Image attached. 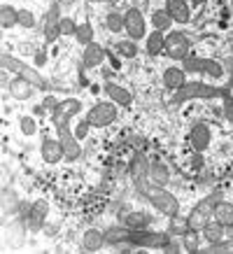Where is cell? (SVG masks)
<instances>
[{
    "mask_svg": "<svg viewBox=\"0 0 233 254\" xmlns=\"http://www.w3.org/2000/svg\"><path fill=\"white\" fill-rule=\"evenodd\" d=\"M142 193L147 196V200L154 205L156 210H161L163 215H168V217L177 215L179 203H177V198H175L171 191H166V189H161V187H147Z\"/></svg>",
    "mask_w": 233,
    "mask_h": 254,
    "instance_id": "1",
    "label": "cell"
},
{
    "mask_svg": "<svg viewBox=\"0 0 233 254\" xmlns=\"http://www.w3.org/2000/svg\"><path fill=\"white\" fill-rule=\"evenodd\" d=\"M128 243L135 247H149V250H163V247L171 243L168 233H152V231H131Z\"/></svg>",
    "mask_w": 233,
    "mask_h": 254,
    "instance_id": "2",
    "label": "cell"
},
{
    "mask_svg": "<svg viewBox=\"0 0 233 254\" xmlns=\"http://www.w3.org/2000/svg\"><path fill=\"white\" fill-rule=\"evenodd\" d=\"M116 119V108L115 103H96L91 110H89V115H86V122L91 124V126H98V128H103V126H110V124Z\"/></svg>",
    "mask_w": 233,
    "mask_h": 254,
    "instance_id": "3",
    "label": "cell"
},
{
    "mask_svg": "<svg viewBox=\"0 0 233 254\" xmlns=\"http://www.w3.org/2000/svg\"><path fill=\"white\" fill-rule=\"evenodd\" d=\"M124 28L128 33V38L131 40H140V38H147V21H145V16L140 9H126L124 14Z\"/></svg>",
    "mask_w": 233,
    "mask_h": 254,
    "instance_id": "4",
    "label": "cell"
},
{
    "mask_svg": "<svg viewBox=\"0 0 233 254\" xmlns=\"http://www.w3.org/2000/svg\"><path fill=\"white\" fill-rule=\"evenodd\" d=\"M177 96L175 100H189V98H215L219 96V91L215 86H208V84H201V82H184V84L177 89Z\"/></svg>",
    "mask_w": 233,
    "mask_h": 254,
    "instance_id": "5",
    "label": "cell"
},
{
    "mask_svg": "<svg viewBox=\"0 0 233 254\" xmlns=\"http://www.w3.org/2000/svg\"><path fill=\"white\" fill-rule=\"evenodd\" d=\"M215 203H217L215 198H208V200H203L201 205H196V208L191 210L189 219H186L189 229H196V231H198V229H203V226L210 222V217L215 215Z\"/></svg>",
    "mask_w": 233,
    "mask_h": 254,
    "instance_id": "6",
    "label": "cell"
},
{
    "mask_svg": "<svg viewBox=\"0 0 233 254\" xmlns=\"http://www.w3.org/2000/svg\"><path fill=\"white\" fill-rule=\"evenodd\" d=\"M166 54L171 59H177V61H184L189 56V38L184 33H171L166 38Z\"/></svg>",
    "mask_w": 233,
    "mask_h": 254,
    "instance_id": "7",
    "label": "cell"
},
{
    "mask_svg": "<svg viewBox=\"0 0 233 254\" xmlns=\"http://www.w3.org/2000/svg\"><path fill=\"white\" fill-rule=\"evenodd\" d=\"M49 215V205H47L45 200H38V203H33L31 208H28V217H26V226L31 229L33 233L35 231H42L45 229V219Z\"/></svg>",
    "mask_w": 233,
    "mask_h": 254,
    "instance_id": "8",
    "label": "cell"
},
{
    "mask_svg": "<svg viewBox=\"0 0 233 254\" xmlns=\"http://www.w3.org/2000/svg\"><path fill=\"white\" fill-rule=\"evenodd\" d=\"M58 140H61V145H63L65 159H68V161H77L79 154H82V147H79V142H77L79 140L77 135L70 133L68 126H65V128H58Z\"/></svg>",
    "mask_w": 233,
    "mask_h": 254,
    "instance_id": "9",
    "label": "cell"
},
{
    "mask_svg": "<svg viewBox=\"0 0 233 254\" xmlns=\"http://www.w3.org/2000/svg\"><path fill=\"white\" fill-rule=\"evenodd\" d=\"M82 110V103L77 98H70V100H63L61 105H56V112H54V124L58 128H65V122L70 117H75Z\"/></svg>",
    "mask_w": 233,
    "mask_h": 254,
    "instance_id": "10",
    "label": "cell"
},
{
    "mask_svg": "<svg viewBox=\"0 0 233 254\" xmlns=\"http://www.w3.org/2000/svg\"><path fill=\"white\" fill-rule=\"evenodd\" d=\"M58 35H61V7L54 2L52 9L47 12V19H45V38L49 40V42H54Z\"/></svg>",
    "mask_w": 233,
    "mask_h": 254,
    "instance_id": "11",
    "label": "cell"
},
{
    "mask_svg": "<svg viewBox=\"0 0 233 254\" xmlns=\"http://www.w3.org/2000/svg\"><path fill=\"white\" fill-rule=\"evenodd\" d=\"M131 177H133V182H135V187H138L140 191L147 189V180H145V177H149V163L142 154H138L135 161L131 163Z\"/></svg>",
    "mask_w": 233,
    "mask_h": 254,
    "instance_id": "12",
    "label": "cell"
},
{
    "mask_svg": "<svg viewBox=\"0 0 233 254\" xmlns=\"http://www.w3.org/2000/svg\"><path fill=\"white\" fill-rule=\"evenodd\" d=\"M40 149H42V159H45L47 163H58L61 159H65L61 140L47 138V140H42V147H40Z\"/></svg>",
    "mask_w": 233,
    "mask_h": 254,
    "instance_id": "13",
    "label": "cell"
},
{
    "mask_svg": "<svg viewBox=\"0 0 233 254\" xmlns=\"http://www.w3.org/2000/svg\"><path fill=\"white\" fill-rule=\"evenodd\" d=\"M166 12L171 14L173 21L177 23L189 21V2L186 0H166Z\"/></svg>",
    "mask_w": 233,
    "mask_h": 254,
    "instance_id": "14",
    "label": "cell"
},
{
    "mask_svg": "<svg viewBox=\"0 0 233 254\" xmlns=\"http://www.w3.org/2000/svg\"><path fill=\"white\" fill-rule=\"evenodd\" d=\"M124 224L131 229V231H145L149 224H152V217L147 212H140V210H133V212H126L124 217Z\"/></svg>",
    "mask_w": 233,
    "mask_h": 254,
    "instance_id": "15",
    "label": "cell"
},
{
    "mask_svg": "<svg viewBox=\"0 0 233 254\" xmlns=\"http://www.w3.org/2000/svg\"><path fill=\"white\" fill-rule=\"evenodd\" d=\"M84 63L89 65V68H96V65H101L103 61H105V49H103L98 42H89V45L84 47Z\"/></svg>",
    "mask_w": 233,
    "mask_h": 254,
    "instance_id": "16",
    "label": "cell"
},
{
    "mask_svg": "<svg viewBox=\"0 0 233 254\" xmlns=\"http://www.w3.org/2000/svg\"><path fill=\"white\" fill-rule=\"evenodd\" d=\"M103 245H105V233L96 231V229H89L84 233V238H82V250L84 252H98V250H103Z\"/></svg>",
    "mask_w": 233,
    "mask_h": 254,
    "instance_id": "17",
    "label": "cell"
},
{
    "mask_svg": "<svg viewBox=\"0 0 233 254\" xmlns=\"http://www.w3.org/2000/svg\"><path fill=\"white\" fill-rule=\"evenodd\" d=\"M128 236H131V229L126 224H115L105 231V243L108 245H119V243H128Z\"/></svg>",
    "mask_w": 233,
    "mask_h": 254,
    "instance_id": "18",
    "label": "cell"
},
{
    "mask_svg": "<svg viewBox=\"0 0 233 254\" xmlns=\"http://www.w3.org/2000/svg\"><path fill=\"white\" fill-rule=\"evenodd\" d=\"M208 145H210V128L205 124L194 126V131H191V147L196 152H203V149H208Z\"/></svg>",
    "mask_w": 233,
    "mask_h": 254,
    "instance_id": "19",
    "label": "cell"
},
{
    "mask_svg": "<svg viewBox=\"0 0 233 254\" xmlns=\"http://www.w3.org/2000/svg\"><path fill=\"white\" fill-rule=\"evenodd\" d=\"M105 93H108V96L115 100V103H119V105H131V103H133V96H131V93L126 91L124 86L112 84V82H108V84H105Z\"/></svg>",
    "mask_w": 233,
    "mask_h": 254,
    "instance_id": "20",
    "label": "cell"
},
{
    "mask_svg": "<svg viewBox=\"0 0 233 254\" xmlns=\"http://www.w3.org/2000/svg\"><path fill=\"white\" fill-rule=\"evenodd\" d=\"M145 49H147L149 56H159L161 52H166V38H163V33L161 31H154L152 35H147Z\"/></svg>",
    "mask_w": 233,
    "mask_h": 254,
    "instance_id": "21",
    "label": "cell"
},
{
    "mask_svg": "<svg viewBox=\"0 0 233 254\" xmlns=\"http://www.w3.org/2000/svg\"><path fill=\"white\" fill-rule=\"evenodd\" d=\"M9 91H12L14 98L23 100V98H28V96L33 93V86H31V82H28L26 77H14L12 79V84H9Z\"/></svg>",
    "mask_w": 233,
    "mask_h": 254,
    "instance_id": "22",
    "label": "cell"
},
{
    "mask_svg": "<svg viewBox=\"0 0 233 254\" xmlns=\"http://www.w3.org/2000/svg\"><path fill=\"white\" fill-rule=\"evenodd\" d=\"M224 224L222 222H208L205 226H203V238L208 240V243H219V240L224 238Z\"/></svg>",
    "mask_w": 233,
    "mask_h": 254,
    "instance_id": "23",
    "label": "cell"
},
{
    "mask_svg": "<svg viewBox=\"0 0 233 254\" xmlns=\"http://www.w3.org/2000/svg\"><path fill=\"white\" fill-rule=\"evenodd\" d=\"M184 68H168L163 72V84L168 86V89H179V86L184 84Z\"/></svg>",
    "mask_w": 233,
    "mask_h": 254,
    "instance_id": "24",
    "label": "cell"
},
{
    "mask_svg": "<svg viewBox=\"0 0 233 254\" xmlns=\"http://www.w3.org/2000/svg\"><path fill=\"white\" fill-rule=\"evenodd\" d=\"M19 23V9H14L12 5H2L0 7V26L2 28H12Z\"/></svg>",
    "mask_w": 233,
    "mask_h": 254,
    "instance_id": "25",
    "label": "cell"
},
{
    "mask_svg": "<svg viewBox=\"0 0 233 254\" xmlns=\"http://www.w3.org/2000/svg\"><path fill=\"white\" fill-rule=\"evenodd\" d=\"M149 180L154 185H166L171 180V173H168V168L163 163H154V166H149Z\"/></svg>",
    "mask_w": 233,
    "mask_h": 254,
    "instance_id": "26",
    "label": "cell"
},
{
    "mask_svg": "<svg viewBox=\"0 0 233 254\" xmlns=\"http://www.w3.org/2000/svg\"><path fill=\"white\" fill-rule=\"evenodd\" d=\"M215 219L222 222L224 226L233 224V205L231 203H217V205H215Z\"/></svg>",
    "mask_w": 233,
    "mask_h": 254,
    "instance_id": "27",
    "label": "cell"
},
{
    "mask_svg": "<svg viewBox=\"0 0 233 254\" xmlns=\"http://www.w3.org/2000/svg\"><path fill=\"white\" fill-rule=\"evenodd\" d=\"M152 23H154L156 31H168V28H171V23H173V19H171V14H168L166 9H156L154 14H152Z\"/></svg>",
    "mask_w": 233,
    "mask_h": 254,
    "instance_id": "28",
    "label": "cell"
},
{
    "mask_svg": "<svg viewBox=\"0 0 233 254\" xmlns=\"http://www.w3.org/2000/svg\"><path fill=\"white\" fill-rule=\"evenodd\" d=\"M116 54L124 56V59H133V56L138 54V47H135V40H121V42H116L115 45Z\"/></svg>",
    "mask_w": 233,
    "mask_h": 254,
    "instance_id": "29",
    "label": "cell"
},
{
    "mask_svg": "<svg viewBox=\"0 0 233 254\" xmlns=\"http://www.w3.org/2000/svg\"><path fill=\"white\" fill-rule=\"evenodd\" d=\"M75 38H77V42H82V45H89V42H93V28H91V23L84 21V23H79L77 26V33H75Z\"/></svg>",
    "mask_w": 233,
    "mask_h": 254,
    "instance_id": "30",
    "label": "cell"
},
{
    "mask_svg": "<svg viewBox=\"0 0 233 254\" xmlns=\"http://www.w3.org/2000/svg\"><path fill=\"white\" fill-rule=\"evenodd\" d=\"M105 28L112 33H119L124 31V16L116 14V12H110L108 16H105Z\"/></svg>",
    "mask_w": 233,
    "mask_h": 254,
    "instance_id": "31",
    "label": "cell"
},
{
    "mask_svg": "<svg viewBox=\"0 0 233 254\" xmlns=\"http://www.w3.org/2000/svg\"><path fill=\"white\" fill-rule=\"evenodd\" d=\"M19 26H23V28H33V26H35V14L28 12V9H19Z\"/></svg>",
    "mask_w": 233,
    "mask_h": 254,
    "instance_id": "32",
    "label": "cell"
},
{
    "mask_svg": "<svg viewBox=\"0 0 233 254\" xmlns=\"http://www.w3.org/2000/svg\"><path fill=\"white\" fill-rule=\"evenodd\" d=\"M201 70L205 75H210V77H219V75H222V65H219L217 61H203Z\"/></svg>",
    "mask_w": 233,
    "mask_h": 254,
    "instance_id": "33",
    "label": "cell"
},
{
    "mask_svg": "<svg viewBox=\"0 0 233 254\" xmlns=\"http://www.w3.org/2000/svg\"><path fill=\"white\" fill-rule=\"evenodd\" d=\"M184 247L189 252H198V238H196V229L184 231Z\"/></svg>",
    "mask_w": 233,
    "mask_h": 254,
    "instance_id": "34",
    "label": "cell"
},
{
    "mask_svg": "<svg viewBox=\"0 0 233 254\" xmlns=\"http://www.w3.org/2000/svg\"><path fill=\"white\" fill-rule=\"evenodd\" d=\"M19 126H21V131L26 133V135H33V133L38 131V126H35V119H33V117H21Z\"/></svg>",
    "mask_w": 233,
    "mask_h": 254,
    "instance_id": "35",
    "label": "cell"
},
{
    "mask_svg": "<svg viewBox=\"0 0 233 254\" xmlns=\"http://www.w3.org/2000/svg\"><path fill=\"white\" fill-rule=\"evenodd\" d=\"M182 68H184V72H194V70L203 68V61L201 59H191V56H186L184 61H182Z\"/></svg>",
    "mask_w": 233,
    "mask_h": 254,
    "instance_id": "36",
    "label": "cell"
},
{
    "mask_svg": "<svg viewBox=\"0 0 233 254\" xmlns=\"http://www.w3.org/2000/svg\"><path fill=\"white\" fill-rule=\"evenodd\" d=\"M77 33V23L72 19H61V35H75Z\"/></svg>",
    "mask_w": 233,
    "mask_h": 254,
    "instance_id": "37",
    "label": "cell"
},
{
    "mask_svg": "<svg viewBox=\"0 0 233 254\" xmlns=\"http://www.w3.org/2000/svg\"><path fill=\"white\" fill-rule=\"evenodd\" d=\"M203 252H233V243L231 245H226V243H215V245H210L208 250H203Z\"/></svg>",
    "mask_w": 233,
    "mask_h": 254,
    "instance_id": "38",
    "label": "cell"
},
{
    "mask_svg": "<svg viewBox=\"0 0 233 254\" xmlns=\"http://www.w3.org/2000/svg\"><path fill=\"white\" fill-rule=\"evenodd\" d=\"M89 126H91L89 122H82L77 128H75V135H77V138H86V133H89Z\"/></svg>",
    "mask_w": 233,
    "mask_h": 254,
    "instance_id": "39",
    "label": "cell"
},
{
    "mask_svg": "<svg viewBox=\"0 0 233 254\" xmlns=\"http://www.w3.org/2000/svg\"><path fill=\"white\" fill-rule=\"evenodd\" d=\"M224 110H226V117L233 122V98H231V96H226V98H224Z\"/></svg>",
    "mask_w": 233,
    "mask_h": 254,
    "instance_id": "40",
    "label": "cell"
},
{
    "mask_svg": "<svg viewBox=\"0 0 233 254\" xmlns=\"http://www.w3.org/2000/svg\"><path fill=\"white\" fill-rule=\"evenodd\" d=\"M191 166H194V168H203V156H201V152H196V154H194V159H191Z\"/></svg>",
    "mask_w": 233,
    "mask_h": 254,
    "instance_id": "41",
    "label": "cell"
},
{
    "mask_svg": "<svg viewBox=\"0 0 233 254\" xmlns=\"http://www.w3.org/2000/svg\"><path fill=\"white\" fill-rule=\"evenodd\" d=\"M42 231H45L47 236H54V233H58V224H54V226H52V224H45Z\"/></svg>",
    "mask_w": 233,
    "mask_h": 254,
    "instance_id": "42",
    "label": "cell"
},
{
    "mask_svg": "<svg viewBox=\"0 0 233 254\" xmlns=\"http://www.w3.org/2000/svg\"><path fill=\"white\" fill-rule=\"evenodd\" d=\"M163 252H168V254H173V252H179V245H177V243H173V240H171L168 245L163 247Z\"/></svg>",
    "mask_w": 233,
    "mask_h": 254,
    "instance_id": "43",
    "label": "cell"
},
{
    "mask_svg": "<svg viewBox=\"0 0 233 254\" xmlns=\"http://www.w3.org/2000/svg\"><path fill=\"white\" fill-rule=\"evenodd\" d=\"M226 233H229V238H233V224H229V226H226Z\"/></svg>",
    "mask_w": 233,
    "mask_h": 254,
    "instance_id": "44",
    "label": "cell"
},
{
    "mask_svg": "<svg viewBox=\"0 0 233 254\" xmlns=\"http://www.w3.org/2000/svg\"><path fill=\"white\" fill-rule=\"evenodd\" d=\"M191 2H194V5H201V2H205V0H191Z\"/></svg>",
    "mask_w": 233,
    "mask_h": 254,
    "instance_id": "45",
    "label": "cell"
}]
</instances>
